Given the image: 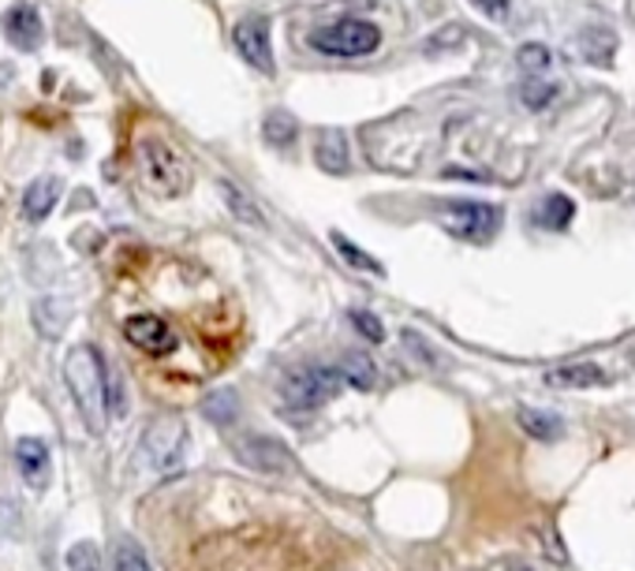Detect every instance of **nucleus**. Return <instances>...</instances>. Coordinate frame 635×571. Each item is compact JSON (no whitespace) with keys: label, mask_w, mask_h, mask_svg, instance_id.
Returning <instances> with one entry per match:
<instances>
[{"label":"nucleus","mask_w":635,"mask_h":571,"mask_svg":"<svg viewBox=\"0 0 635 571\" xmlns=\"http://www.w3.org/2000/svg\"><path fill=\"white\" fill-rule=\"evenodd\" d=\"M333 246L340 254H344V262L348 265H355V270H366V273H374V277H385V270H382V262L377 259H371L366 251H359V246L348 240L344 232H333Z\"/></svg>","instance_id":"4be33fe9"},{"label":"nucleus","mask_w":635,"mask_h":571,"mask_svg":"<svg viewBox=\"0 0 635 571\" xmlns=\"http://www.w3.org/2000/svg\"><path fill=\"white\" fill-rule=\"evenodd\" d=\"M445 232H452L463 243H490L501 228V209L490 202H471V198H460L445 209L441 217Z\"/></svg>","instance_id":"39448f33"},{"label":"nucleus","mask_w":635,"mask_h":571,"mask_svg":"<svg viewBox=\"0 0 635 571\" xmlns=\"http://www.w3.org/2000/svg\"><path fill=\"white\" fill-rule=\"evenodd\" d=\"M68 568L72 571H106L101 568V553L94 549V541H75L68 549Z\"/></svg>","instance_id":"393cba45"},{"label":"nucleus","mask_w":635,"mask_h":571,"mask_svg":"<svg viewBox=\"0 0 635 571\" xmlns=\"http://www.w3.org/2000/svg\"><path fill=\"white\" fill-rule=\"evenodd\" d=\"M15 463L31 490H45L50 485V444L45 441H37V437L15 441Z\"/></svg>","instance_id":"9b49d317"},{"label":"nucleus","mask_w":635,"mask_h":571,"mask_svg":"<svg viewBox=\"0 0 635 571\" xmlns=\"http://www.w3.org/2000/svg\"><path fill=\"white\" fill-rule=\"evenodd\" d=\"M516 571H527V568H516Z\"/></svg>","instance_id":"c756f323"},{"label":"nucleus","mask_w":635,"mask_h":571,"mask_svg":"<svg viewBox=\"0 0 635 571\" xmlns=\"http://www.w3.org/2000/svg\"><path fill=\"white\" fill-rule=\"evenodd\" d=\"M34 326L45 340H56L68 326V303L64 299H37L34 303Z\"/></svg>","instance_id":"f3484780"},{"label":"nucleus","mask_w":635,"mask_h":571,"mask_svg":"<svg viewBox=\"0 0 635 571\" xmlns=\"http://www.w3.org/2000/svg\"><path fill=\"white\" fill-rule=\"evenodd\" d=\"M202 415L210 418L214 426H232L236 418H240V396H236L232 388H221V393L202 399Z\"/></svg>","instance_id":"6ab92c4d"},{"label":"nucleus","mask_w":635,"mask_h":571,"mask_svg":"<svg viewBox=\"0 0 635 571\" xmlns=\"http://www.w3.org/2000/svg\"><path fill=\"white\" fill-rule=\"evenodd\" d=\"M106 388H109V415H124L128 399H124V385H120V370L106 363Z\"/></svg>","instance_id":"cd10ccee"},{"label":"nucleus","mask_w":635,"mask_h":571,"mask_svg":"<svg viewBox=\"0 0 635 571\" xmlns=\"http://www.w3.org/2000/svg\"><path fill=\"white\" fill-rule=\"evenodd\" d=\"M124 337L146 355H173L176 351V332L157 318V314H135V318L124 321Z\"/></svg>","instance_id":"1a4fd4ad"},{"label":"nucleus","mask_w":635,"mask_h":571,"mask_svg":"<svg viewBox=\"0 0 635 571\" xmlns=\"http://www.w3.org/2000/svg\"><path fill=\"white\" fill-rule=\"evenodd\" d=\"M605 370L594 366V363H565V366H554L546 370V385L554 388H594V385H605Z\"/></svg>","instance_id":"ddd939ff"},{"label":"nucleus","mask_w":635,"mask_h":571,"mask_svg":"<svg viewBox=\"0 0 635 571\" xmlns=\"http://www.w3.org/2000/svg\"><path fill=\"white\" fill-rule=\"evenodd\" d=\"M549 50L546 45H538V42H530V45H519V53H516V64H519V72H524V79H543V75L549 72Z\"/></svg>","instance_id":"412c9836"},{"label":"nucleus","mask_w":635,"mask_h":571,"mask_svg":"<svg viewBox=\"0 0 635 571\" xmlns=\"http://www.w3.org/2000/svg\"><path fill=\"white\" fill-rule=\"evenodd\" d=\"M112 560H117V571H150V560L146 553L135 546V541H117V553H112Z\"/></svg>","instance_id":"a878e982"},{"label":"nucleus","mask_w":635,"mask_h":571,"mask_svg":"<svg viewBox=\"0 0 635 571\" xmlns=\"http://www.w3.org/2000/svg\"><path fill=\"white\" fill-rule=\"evenodd\" d=\"M310 45L326 56H366L382 45V31L366 19H340V23L310 34Z\"/></svg>","instance_id":"20e7f679"},{"label":"nucleus","mask_w":635,"mask_h":571,"mask_svg":"<svg viewBox=\"0 0 635 571\" xmlns=\"http://www.w3.org/2000/svg\"><path fill=\"white\" fill-rule=\"evenodd\" d=\"M135 168H139V179L150 195H161V198H179L187 195L191 187V165L187 157L179 154L176 146H168L165 139H142L135 146Z\"/></svg>","instance_id":"f03ea898"},{"label":"nucleus","mask_w":635,"mask_h":571,"mask_svg":"<svg viewBox=\"0 0 635 571\" xmlns=\"http://www.w3.org/2000/svg\"><path fill=\"white\" fill-rule=\"evenodd\" d=\"M340 374H344V381L352 388H359V393H371V388L377 385V370L366 355H355V351H348L344 359H340Z\"/></svg>","instance_id":"a211bd4d"},{"label":"nucleus","mask_w":635,"mask_h":571,"mask_svg":"<svg viewBox=\"0 0 635 571\" xmlns=\"http://www.w3.org/2000/svg\"><path fill=\"white\" fill-rule=\"evenodd\" d=\"M221 198H225V206L232 209V217L236 221H243V224H254V228H265V217H262V209H259V202H254L251 195H243L240 187L232 184V179H221Z\"/></svg>","instance_id":"2eb2a0df"},{"label":"nucleus","mask_w":635,"mask_h":571,"mask_svg":"<svg viewBox=\"0 0 635 571\" xmlns=\"http://www.w3.org/2000/svg\"><path fill=\"white\" fill-rule=\"evenodd\" d=\"M340 388H344V374L333 366H299L284 377L281 385V396L288 407L296 411H315L326 399H333Z\"/></svg>","instance_id":"7ed1b4c3"},{"label":"nucleus","mask_w":635,"mask_h":571,"mask_svg":"<svg viewBox=\"0 0 635 571\" xmlns=\"http://www.w3.org/2000/svg\"><path fill=\"white\" fill-rule=\"evenodd\" d=\"M315 154H318L321 173H333V176L348 173V139H344V131H321Z\"/></svg>","instance_id":"4468645a"},{"label":"nucleus","mask_w":635,"mask_h":571,"mask_svg":"<svg viewBox=\"0 0 635 571\" xmlns=\"http://www.w3.org/2000/svg\"><path fill=\"white\" fill-rule=\"evenodd\" d=\"M187 452V426L179 418H157L146 433H142V455L150 460V468L157 474L179 471Z\"/></svg>","instance_id":"423d86ee"},{"label":"nucleus","mask_w":635,"mask_h":571,"mask_svg":"<svg viewBox=\"0 0 635 571\" xmlns=\"http://www.w3.org/2000/svg\"><path fill=\"white\" fill-rule=\"evenodd\" d=\"M61 195H64V184H61L56 176L34 179V184L23 190V213H26V221H45V217H50L53 209H56V202H61Z\"/></svg>","instance_id":"f8f14e48"},{"label":"nucleus","mask_w":635,"mask_h":571,"mask_svg":"<svg viewBox=\"0 0 635 571\" xmlns=\"http://www.w3.org/2000/svg\"><path fill=\"white\" fill-rule=\"evenodd\" d=\"M557 98V87L554 83H543V79H519V101L527 109H546L549 101Z\"/></svg>","instance_id":"b1692460"},{"label":"nucleus","mask_w":635,"mask_h":571,"mask_svg":"<svg viewBox=\"0 0 635 571\" xmlns=\"http://www.w3.org/2000/svg\"><path fill=\"white\" fill-rule=\"evenodd\" d=\"M471 4L479 8L486 19H494V23H505L508 19V8H512V0H471Z\"/></svg>","instance_id":"c85d7f7f"},{"label":"nucleus","mask_w":635,"mask_h":571,"mask_svg":"<svg viewBox=\"0 0 635 571\" xmlns=\"http://www.w3.org/2000/svg\"><path fill=\"white\" fill-rule=\"evenodd\" d=\"M4 34L19 53H34L37 45H42V37H45V26H42L37 8L26 4V0H19L12 12L4 15Z\"/></svg>","instance_id":"9d476101"},{"label":"nucleus","mask_w":635,"mask_h":571,"mask_svg":"<svg viewBox=\"0 0 635 571\" xmlns=\"http://www.w3.org/2000/svg\"><path fill=\"white\" fill-rule=\"evenodd\" d=\"M262 135L265 142H273V146H288V142L296 139V120H292L288 112H270Z\"/></svg>","instance_id":"5701e85b"},{"label":"nucleus","mask_w":635,"mask_h":571,"mask_svg":"<svg viewBox=\"0 0 635 571\" xmlns=\"http://www.w3.org/2000/svg\"><path fill=\"white\" fill-rule=\"evenodd\" d=\"M519 426H524V433L538 437V441H557V437H565L561 415L538 411V407H519Z\"/></svg>","instance_id":"dca6fc26"},{"label":"nucleus","mask_w":635,"mask_h":571,"mask_svg":"<svg viewBox=\"0 0 635 571\" xmlns=\"http://www.w3.org/2000/svg\"><path fill=\"white\" fill-rule=\"evenodd\" d=\"M572 213H576L572 198H565V195H549L546 202L538 206V224H543V228H554V232H561V228L572 224Z\"/></svg>","instance_id":"aec40b11"},{"label":"nucleus","mask_w":635,"mask_h":571,"mask_svg":"<svg viewBox=\"0 0 635 571\" xmlns=\"http://www.w3.org/2000/svg\"><path fill=\"white\" fill-rule=\"evenodd\" d=\"M348 318H352V326L363 332V337L371 340V344H382V340H385V326H382V318H377V314H371V310H352Z\"/></svg>","instance_id":"bb28decb"},{"label":"nucleus","mask_w":635,"mask_h":571,"mask_svg":"<svg viewBox=\"0 0 635 571\" xmlns=\"http://www.w3.org/2000/svg\"><path fill=\"white\" fill-rule=\"evenodd\" d=\"M64 381L72 388V399L79 407L83 422L90 433H106L109 422V388H106V363L90 344H79L68 351V363H64Z\"/></svg>","instance_id":"f257e3e1"},{"label":"nucleus","mask_w":635,"mask_h":571,"mask_svg":"<svg viewBox=\"0 0 635 571\" xmlns=\"http://www.w3.org/2000/svg\"><path fill=\"white\" fill-rule=\"evenodd\" d=\"M232 42H236V50H240V56L251 64V68H259L262 75L277 72L273 45H270V19H265V15H259V12L243 15L240 23H236V31H232Z\"/></svg>","instance_id":"6e6552de"},{"label":"nucleus","mask_w":635,"mask_h":571,"mask_svg":"<svg viewBox=\"0 0 635 571\" xmlns=\"http://www.w3.org/2000/svg\"><path fill=\"white\" fill-rule=\"evenodd\" d=\"M236 460L248 463V468L262 471V474H296V455L288 452V444L277 441V437H262V433H248L232 444Z\"/></svg>","instance_id":"0eeeda50"}]
</instances>
